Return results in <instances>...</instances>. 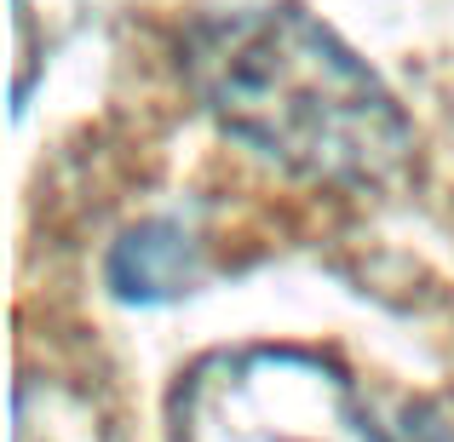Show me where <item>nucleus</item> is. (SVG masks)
I'll return each mask as SVG.
<instances>
[{"instance_id":"f257e3e1","label":"nucleus","mask_w":454,"mask_h":442,"mask_svg":"<svg viewBox=\"0 0 454 442\" xmlns=\"http://www.w3.org/2000/svg\"><path fill=\"white\" fill-rule=\"evenodd\" d=\"M201 104L305 178L368 184L403 167L409 121L374 69L300 6L207 18L184 58Z\"/></svg>"},{"instance_id":"f03ea898","label":"nucleus","mask_w":454,"mask_h":442,"mask_svg":"<svg viewBox=\"0 0 454 442\" xmlns=\"http://www.w3.org/2000/svg\"><path fill=\"white\" fill-rule=\"evenodd\" d=\"M178 442H386L333 362L288 345L219 351L184 379Z\"/></svg>"},{"instance_id":"7ed1b4c3","label":"nucleus","mask_w":454,"mask_h":442,"mask_svg":"<svg viewBox=\"0 0 454 442\" xmlns=\"http://www.w3.org/2000/svg\"><path fill=\"white\" fill-rule=\"evenodd\" d=\"M190 270V236L178 224H138L110 253V282L121 299H173Z\"/></svg>"}]
</instances>
